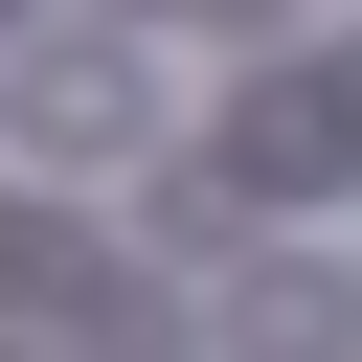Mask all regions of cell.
I'll return each instance as SVG.
<instances>
[{
	"mask_svg": "<svg viewBox=\"0 0 362 362\" xmlns=\"http://www.w3.org/2000/svg\"><path fill=\"white\" fill-rule=\"evenodd\" d=\"M226 362H362V294L339 272H249L226 294Z\"/></svg>",
	"mask_w": 362,
	"mask_h": 362,
	"instance_id": "obj_1",
	"label": "cell"
}]
</instances>
